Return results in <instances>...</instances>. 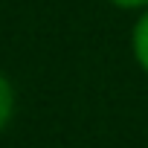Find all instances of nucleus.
<instances>
[{
    "instance_id": "f03ea898",
    "label": "nucleus",
    "mask_w": 148,
    "mask_h": 148,
    "mask_svg": "<svg viewBox=\"0 0 148 148\" xmlns=\"http://www.w3.org/2000/svg\"><path fill=\"white\" fill-rule=\"evenodd\" d=\"M15 116V87L6 79V73H0V131H3Z\"/></svg>"
},
{
    "instance_id": "7ed1b4c3",
    "label": "nucleus",
    "mask_w": 148,
    "mask_h": 148,
    "mask_svg": "<svg viewBox=\"0 0 148 148\" xmlns=\"http://www.w3.org/2000/svg\"><path fill=\"white\" fill-rule=\"evenodd\" d=\"M108 3H113L116 9H131V12H142V9H148V0H108Z\"/></svg>"
},
{
    "instance_id": "f257e3e1",
    "label": "nucleus",
    "mask_w": 148,
    "mask_h": 148,
    "mask_svg": "<svg viewBox=\"0 0 148 148\" xmlns=\"http://www.w3.org/2000/svg\"><path fill=\"white\" fill-rule=\"evenodd\" d=\"M131 52H134L139 70L148 73V9L139 12V18L131 29Z\"/></svg>"
}]
</instances>
